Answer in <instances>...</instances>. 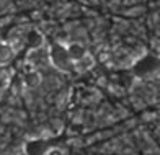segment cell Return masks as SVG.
<instances>
[{
    "label": "cell",
    "instance_id": "277c9868",
    "mask_svg": "<svg viewBox=\"0 0 160 155\" xmlns=\"http://www.w3.org/2000/svg\"><path fill=\"white\" fill-rule=\"evenodd\" d=\"M15 57V48L8 41H0V67H7Z\"/></svg>",
    "mask_w": 160,
    "mask_h": 155
},
{
    "label": "cell",
    "instance_id": "52a82bcc",
    "mask_svg": "<svg viewBox=\"0 0 160 155\" xmlns=\"http://www.w3.org/2000/svg\"><path fill=\"white\" fill-rule=\"evenodd\" d=\"M93 65H95V57L88 52V54H85L82 59H78L77 62H74V70L83 73V72H88L90 69H93Z\"/></svg>",
    "mask_w": 160,
    "mask_h": 155
},
{
    "label": "cell",
    "instance_id": "ba28073f",
    "mask_svg": "<svg viewBox=\"0 0 160 155\" xmlns=\"http://www.w3.org/2000/svg\"><path fill=\"white\" fill-rule=\"evenodd\" d=\"M41 73L38 70H30L28 73H25L23 77V83L26 88H38L41 85Z\"/></svg>",
    "mask_w": 160,
    "mask_h": 155
},
{
    "label": "cell",
    "instance_id": "3957f363",
    "mask_svg": "<svg viewBox=\"0 0 160 155\" xmlns=\"http://www.w3.org/2000/svg\"><path fill=\"white\" fill-rule=\"evenodd\" d=\"M54 149L52 141L46 137H31L23 144V153L25 155H48Z\"/></svg>",
    "mask_w": 160,
    "mask_h": 155
},
{
    "label": "cell",
    "instance_id": "6da1fadb",
    "mask_svg": "<svg viewBox=\"0 0 160 155\" xmlns=\"http://www.w3.org/2000/svg\"><path fill=\"white\" fill-rule=\"evenodd\" d=\"M48 61L56 70H59L62 73H69L74 70V62L70 61L67 49H65V44L62 42H52L49 46Z\"/></svg>",
    "mask_w": 160,
    "mask_h": 155
},
{
    "label": "cell",
    "instance_id": "7a4b0ae2",
    "mask_svg": "<svg viewBox=\"0 0 160 155\" xmlns=\"http://www.w3.org/2000/svg\"><path fill=\"white\" fill-rule=\"evenodd\" d=\"M158 59L157 56L152 54H144L142 57H139L132 65V73L137 77H149L152 73H155L158 70Z\"/></svg>",
    "mask_w": 160,
    "mask_h": 155
},
{
    "label": "cell",
    "instance_id": "8992f818",
    "mask_svg": "<svg viewBox=\"0 0 160 155\" xmlns=\"http://www.w3.org/2000/svg\"><path fill=\"white\" fill-rule=\"evenodd\" d=\"M65 49H67V54H69V57H70L72 62H77L78 59H82L85 54H88L87 48L83 46L82 42H77V41L67 44V46H65Z\"/></svg>",
    "mask_w": 160,
    "mask_h": 155
},
{
    "label": "cell",
    "instance_id": "5b68a950",
    "mask_svg": "<svg viewBox=\"0 0 160 155\" xmlns=\"http://www.w3.org/2000/svg\"><path fill=\"white\" fill-rule=\"evenodd\" d=\"M26 46L30 51H36V49H41L44 46V36H42L38 29H30L26 33Z\"/></svg>",
    "mask_w": 160,
    "mask_h": 155
},
{
    "label": "cell",
    "instance_id": "9c48e42d",
    "mask_svg": "<svg viewBox=\"0 0 160 155\" xmlns=\"http://www.w3.org/2000/svg\"><path fill=\"white\" fill-rule=\"evenodd\" d=\"M10 80H12V77H10L8 69L0 67V88H7L10 85Z\"/></svg>",
    "mask_w": 160,
    "mask_h": 155
}]
</instances>
